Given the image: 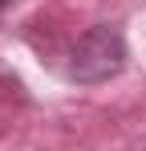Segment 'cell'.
Segmentation results:
<instances>
[{
    "label": "cell",
    "instance_id": "obj_2",
    "mask_svg": "<svg viewBox=\"0 0 146 151\" xmlns=\"http://www.w3.org/2000/svg\"><path fill=\"white\" fill-rule=\"evenodd\" d=\"M4 4H8V0H0V8H4Z\"/></svg>",
    "mask_w": 146,
    "mask_h": 151
},
{
    "label": "cell",
    "instance_id": "obj_1",
    "mask_svg": "<svg viewBox=\"0 0 146 151\" xmlns=\"http://www.w3.org/2000/svg\"><path fill=\"white\" fill-rule=\"evenodd\" d=\"M126 65V37L118 25H94L77 37V45L69 49V78L73 82H110L122 74Z\"/></svg>",
    "mask_w": 146,
    "mask_h": 151
}]
</instances>
